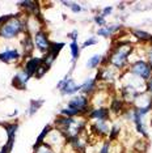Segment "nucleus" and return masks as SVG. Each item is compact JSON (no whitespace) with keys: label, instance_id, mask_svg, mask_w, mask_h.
<instances>
[{"label":"nucleus","instance_id":"nucleus-1","mask_svg":"<svg viewBox=\"0 0 152 153\" xmlns=\"http://www.w3.org/2000/svg\"><path fill=\"white\" fill-rule=\"evenodd\" d=\"M55 126L62 132L66 140L71 141L80 135V132L85 126V120H77L75 118H67L60 115L55 120Z\"/></svg>","mask_w":152,"mask_h":153},{"label":"nucleus","instance_id":"nucleus-2","mask_svg":"<svg viewBox=\"0 0 152 153\" xmlns=\"http://www.w3.org/2000/svg\"><path fill=\"white\" fill-rule=\"evenodd\" d=\"M21 33H26V20H22L21 15H13L0 27V37L4 39H13Z\"/></svg>","mask_w":152,"mask_h":153},{"label":"nucleus","instance_id":"nucleus-3","mask_svg":"<svg viewBox=\"0 0 152 153\" xmlns=\"http://www.w3.org/2000/svg\"><path fill=\"white\" fill-rule=\"evenodd\" d=\"M131 51H133V46L130 45V42H117L109 55V63L117 69H122L129 63L127 59Z\"/></svg>","mask_w":152,"mask_h":153},{"label":"nucleus","instance_id":"nucleus-4","mask_svg":"<svg viewBox=\"0 0 152 153\" xmlns=\"http://www.w3.org/2000/svg\"><path fill=\"white\" fill-rule=\"evenodd\" d=\"M89 110V100L87 96H75L72 97L68 102V106L60 110V115L62 117H67V118H74L81 114H87Z\"/></svg>","mask_w":152,"mask_h":153},{"label":"nucleus","instance_id":"nucleus-5","mask_svg":"<svg viewBox=\"0 0 152 153\" xmlns=\"http://www.w3.org/2000/svg\"><path fill=\"white\" fill-rule=\"evenodd\" d=\"M130 74L136 76L138 79L150 80L152 77V68L144 60H135L130 67Z\"/></svg>","mask_w":152,"mask_h":153},{"label":"nucleus","instance_id":"nucleus-6","mask_svg":"<svg viewBox=\"0 0 152 153\" xmlns=\"http://www.w3.org/2000/svg\"><path fill=\"white\" fill-rule=\"evenodd\" d=\"M57 88L60 90L62 94H76L79 90H81V85L80 84H76L74 80L71 79V74H68L63 80H60L58 82Z\"/></svg>","mask_w":152,"mask_h":153},{"label":"nucleus","instance_id":"nucleus-7","mask_svg":"<svg viewBox=\"0 0 152 153\" xmlns=\"http://www.w3.org/2000/svg\"><path fill=\"white\" fill-rule=\"evenodd\" d=\"M34 41V45L37 46V48L41 51V53L43 54H47L50 50V46H51V42L49 39V37H47V34L43 32V30H41V32L36 33V36L33 38Z\"/></svg>","mask_w":152,"mask_h":153},{"label":"nucleus","instance_id":"nucleus-8","mask_svg":"<svg viewBox=\"0 0 152 153\" xmlns=\"http://www.w3.org/2000/svg\"><path fill=\"white\" fill-rule=\"evenodd\" d=\"M42 63H43L42 58H36V56L29 58L25 62V64H24V71H25L30 77H33V76H36L37 71L39 69V67L42 65Z\"/></svg>","mask_w":152,"mask_h":153},{"label":"nucleus","instance_id":"nucleus-9","mask_svg":"<svg viewBox=\"0 0 152 153\" xmlns=\"http://www.w3.org/2000/svg\"><path fill=\"white\" fill-rule=\"evenodd\" d=\"M20 59H21V54L17 48H5L0 51V62L3 63H15Z\"/></svg>","mask_w":152,"mask_h":153},{"label":"nucleus","instance_id":"nucleus-10","mask_svg":"<svg viewBox=\"0 0 152 153\" xmlns=\"http://www.w3.org/2000/svg\"><path fill=\"white\" fill-rule=\"evenodd\" d=\"M30 76L26 74L24 69H21V71H19L17 74L13 76L12 79V86L19 90H24L26 89V85H28V81H29Z\"/></svg>","mask_w":152,"mask_h":153},{"label":"nucleus","instance_id":"nucleus-11","mask_svg":"<svg viewBox=\"0 0 152 153\" xmlns=\"http://www.w3.org/2000/svg\"><path fill=\"white\" fill-rule=\"evenodd\" d=\"M3 126H4L5 131H7V136H8V140H7L5 145H8V148L12 151L16 132H17V128H19V123H5V124H3Z\"/></svg>","mask_w":152,"mask_h":153},{"label":"nucleus","instance_id":"nucleus-12","mask_svg":"<svg viewBox=\"0 0 152 153\" xmlns=\"http://www.w3.org/2000/svg\"><path fill=\"white\" fill-rule=\"evenodd\" d=\"M92 130L98 136H108L110 134V124L106 120H96L95 124H92Z\"/></svg>","mask_w":152,"mask_h":153},{"label":"nucleus","instance_id":"nucleus-13","mask_svg":"<svg viewBox=\"0 0 152 153\" xmlns=\"http://www.w3.org/2000/svg\"><path fill=\"white\" fill-rule=\"evenodd\" d=\"M19 5L22 8V11L29 12L30 16L39 17V8H38L37 1H20Z\"/></svg>","mask_w":152,"mask_h":153},{"label":"nucleus","instance_id":"nucleus-14","mask_svg":"<svg viewBox=\"0 0 152 153\" xmlns=\"http://www.w3.org/2000/svg\"><path fill=\"white\" fill-rule=\"evenodd\" d=\"M89 118L96 120H106L109 118V110L106 107H98L92 111H89Z\"/></svg>","mask_w":152,"mask_h":153},{"label":"nucleus","instance_id":"nucleus-15","mask_svg":"<svg viewBox=\"0 0 152 153\" xmlns=\"http://www.w3.org/2000/svg\"><path fill=\"white\" fill-rule=\"evenodd\" d=\"M96 86H97V79H88L81 84V92L84 93V96L93 94Z\"/></svg>","mask_w":152,"mask_h":153},{"label":"nucleus","instance_id":"nucleus-16","mask_svg":"<svg viewBox=\"0 0 152 153\" xmlns=\"http://www.w3.org/2000/svg\"><path fill=\"white\" fill-rule=\"evenodd\" d=\"M121 25H118V24H114V25H109L106 27H101V29L97 30V34L100 37H104V38H110L113 36L114 33H117L119 30Z\"/></svg>","mask_w":152,"mask_h":153},{"label":"nucleus","instance_id":"nucleus-17","mask_svg":"<svg viewBox=\"0 0 152 153\" xmlns=\"http://www.w3.org/2000/svg\"><path fill=\"white\" fill-rule=\"evenodd\" d=\"M21 46H22V51H25L24 55L32 54L33 47H34V41H32V36L28 33H24V38L21 41Z\"/></svg>","mask_w":152,"mask_h":153},{"label":"nucleus","instance_id":"nucleus-18","mask_svg":"<svg viewBox=\"0 0 152 153\" xmlns=\"http://www.w3.org/2000/svg\"><path fill=\"white\" fill-rule=\"evenodd\" d=\"M131 33H133V36L135 37L138 41H140V42H151V38H152V36H151L150 33L144 32V30L131 29Z\"/></svg>","mask_w":152,"mask_h":153},{"label":"nucleus","instance_id":"nucleus-19","mask_svg":"<svg viewBox=\"0 0 152 153\" xmlns=\"http://www.w3.org/2000/svg\"><path fill=\"white\" fill-rule=\"evenodd\" d=\"M101 62H102V55L101 54H95L93 56H91L88 59V62H87L85 65H87V68L93 69V68H97Z\"/></svg>","mask_w":152,"mask_h":153},{"label":"nucleus","instance_id":"nucleus-20","mask_svg":"<svg viewBox=\"0 0 152 153\" xmlns=\"http://www.w3.org/2000/svg\"><path fill=\"white\" fill-rule=\"evenodd\" d=\"M51 131V126H46L43 128L42 131H41V134H39V136L37 137V141H36V144H34V149H37L39 145H42L43 143H45V139L47 137V135H49V132Z\"/></svg>","mask_w":152,"mask_h":153},{"label":"nucleus","instance_id":"nucleus-21","mask_svg":"<svg viewBox=\"0 0 152 153\" xmlns=\"http://www.w3.org/2000/svg\"><path fill=\"white\" fill-rule=\"evenodd\" d=\"M64 45L63 42H51V46H50V50H49V53L47 54H50L51 56H54L55 59H57V56L59 55V53L62 51V48L64 47Z\"/></svg>","mask_w":152,"mask_h":153},{"label":"nucleus","instance_id":"nucleus-22","mask_svg":"<svg viewBox=\"0 0 152 153\" xmlns=\"http://www.w3.org/2000/svg\"><path fill=\"white\" fill-rule=\"evenodd\" d=\"M71 56H72V64H75V62L79 59V55H80V47L77 45V41H72L71 45Z\"/></svg>","mask_w":152,"mask_h":153},{"label":"nucleus","instance_id":"nucleus-23","mask_svg":"<svg viewBox=\"0 0 152 153\" xmlns=\"http://www.w3.org/2000/svg\"><path fill=\"white\" fill-rule=\"evenodd\" d=\"M42 105H43V100H32L30 101V106H29V115L36 114Z\"/></svg>","mask_w":152,"mask_h":153},{"label":"nucleus","instance_id":"nucleus-24","mask_svg":"<svg viewBox=\"0 0 152 153\" xmlns=\"http://www.w3.org/2000/svg\"><path fill=\"white\" fill-rule=\"evenodd\" d=\"M123 106H125V103H123V101L122 100H113V102H112V105H110V109H112L113 113H115V114H118L121 113V111L123 110Z\"/></svg>","mask_w":152,"mask_h":153},{"label":"nucleus","instance_id":"nucleus-25","mask_svg":"<svg viewBox=\"0 0 152 153\" xmlns=\"http://www.w3.org/2000/svg\"><path fill=\"white\" fill-rule=\"evenodd\" d=\"M36 151V153H55L54 149L51 145H49L47 143H43L42 145H39L37 149H34Z\"/></svg>","mask_w":152,"mask_h":153},{"label":"nucleus","instance_id":"nucleus-26","mask_svg":"<svg viewBox=\"0 0 152 153\" xmlns=\"http://www.w3.org/2000/svg\"><path fill=\"white\" fill-rule=\"evenodd\" d=\"M63 5L66 7H70L72 12H76V13H80L83 11V8L80 5L77 4V3H72V1H63Z\"/></svg>","mask_w":152,"mask_h":153},{"label":"nucleus","instance_id":"nucleus-27","mask_svg":"<svg viewBox=\"0 0 152 153\" xmlns=\"http://www.w3.org/2000/svg\"><path fill=\"white\" fill-rule=\"evenodd\" d=\"M119 126L118 124H113V127L110 128V134H109V139L110 140H114L117 136H118V134H119Z\"/></svg>","mask_w":152,"mask_h":153},{"label":"nucleus","instance_id":"nucleus-28","mask_svg":"<svg viewBox=\"0 0 152 153\" xmlns=\"http://www.w3.org/2000/svg\"><path fill=\"white\" fill-rule=\"evenodd\" d=\"M98 41H97V38L96 37H91L89 39H87L84 43H83V47H89V46H92V45H96Z\"/></svg>","mask_w":152,"mask_h":153},{"label":"nucleus","instance_id":"nucleus-29","mask_svg":"<svg viewBox=\"0 0 152 153\" xmlns=\"http://www.w3.org/2000/svg\"><path fill=\"white\" fill-rule=\"evenodd\" d=\"M95 22L96 24H98L100 26H105L106 25V21H105V19H104V17L100 15V16H96L95 17Z\"/></svg>","mask_w":152,"mask_h":153},{"label":"nucleus","instance_id":"nucleus-30","mask_svg":"<svg viewBox=\"0 0 152 153\" xmlns=\"http://www.w3.org/2000/svg\"><path fill=\"white\" fill-rule=\"evenodd\" d=\"M112 12H113V7H106V8H104V11L101 13V16L105 19L106 16H109V15H112Z\"/></svg>","mask_w":152,"mask_h":153},{"label":"nucleus","instance_id":"nucleus-31","mask_svg":"<svg viewBox=\"0 0 152 153\" xmlns=\"http://www.w3.org/2000/svg\"><path fill=\"white\" fill-rule=\"evenodd\" d=\"M109 151H110V143L105 141L104 145H102V148H101V151H100V153H109Z\"/></svg>","mask_w":152,"mask_h":153},{"label":"nucleus","instance_id":"nucleus-32","mask_svg":"<svg viewBox=\"0 0 152 153\" xmlns=\"http://www.w3.org/2000/svg\"><path fill=\"white\" fill-rule=\"evenodd\" d=\"M147 63L150 64V67L152 68V47L148 48V51H147Z\"/></svg>","mask_w":152,"mask_h":153},{"label":"nucleus","instance_id":"nucleus-33","mask_svg":"<svg viewBox=\"0 0 152 153\" xmlns=\"http://www.w3.org/2000/svg\"><path fill=\"white\" fill-rule=\"evenodd\" d=\"M147 89H148V92L151 93V98H152V77L147 81Z\"/></svg>","mask_w":152,"mask_h":153},{"label":"nucleus","instance_id":"nucleus-34","mask_svg":"<svg viewBox=\"0 0 152 153\" xmlns=\"http://www.w3.org/2000/svg\"><path fill=\"white\" fill-rule=\"evenodd\" d=\"M9 152H11V149L8 148V145H3L0 148V153H9Z\"/></svg>","mask_w":152,"mask_h":153},{"label":"nucleus","instance_id":"nucleus-35","mask_svg":"<svg viewBox=\"0 0 152 153\" xmlns=\"http://www.w3.org/2000/svg\"><path fill=\"white\" fill-rule=\"evenodd\" d=\"M68 37L72 38V41H76V39H77V32H76V30H74L72 33L68 34Z\"/></svg>","mask_w":152,"mask_h":153},{"label":"nucleus","instance_id":"nucleus-36","mask_svg":"<svg viewBox=\"0 0 152 153\" xmlns=\"http://www.w3.org/2000/svg\"><path fill=\"white\" fill-rule=\"evenodd\" d=\"M151 45H152V38H151Z\"/></svg>","mask_w":152,"mask_h":153}]
</instances>
